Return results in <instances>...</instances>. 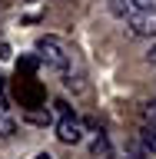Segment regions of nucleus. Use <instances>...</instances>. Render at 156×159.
Here are the masks:
<instances>
[{
  "label": "nucleus",
  "instance_id": "10",
  "mask_svg": "<svg viewBox=\"0 0 156 159\" xmlns=\"http://www.w3.org/2000/svg\"><path fill=\"white\" fill-rule=\"evenodd\" d=\"M136 10H156V0H130Z\"/></svg>",
  "mask_w": 156,
  "mask_h": 159
},
{
  "label": "nucleus",
  "instance_id": "13",
  "mask_svg": "<svg viewBox=\"0 0 156 159\" xmlns=\"http://www.w3.org/2000/svg\"><path fill=\"white\" fill-rule=\"evenodd\" d=\"M37 159H53V156H50V152H40V156H37Z\"/></svg>",
  "mask_w": 156,
  "mask_h": 159
},
{
  "label": "nucleus",
  "instance_id": "2",
  "mask_svg": "<svg viewBox=\"0 0 156 159\" xmlns=\"http://www.w3.org/2000/svg\"><path fill=\"white\" fill-rule=\"evenodd\" d=\"M126 23L136 37H156V10H136Z\"/></svg>",
  "mask_w": 156,
  "mask_h": 159
},
{
  "label": "nucleus",
  "instance_id": "7",
  "mask_svg": "<svg viewBox=\"0 0 156 159\" xmlns=\"http://www.w3.org/2000/svg\"><path fill=\"white\" fill-rule=\"evenodd\" d=\"M143 146L146 152H156V126H143Z\"/></svg>",
  "mask_w": 156,
  "mask_h": 159
},
{
  "label": "nucleus",
  "instance_id": "5",
  "mask_svg": "<svg viewBox=\"0 0 156 159\" xmlns=\"http://www.w3.org/2000/svg\"><path fill=\"white\" fill-rule=\"evenodd\" d=\"M139 119H143V126H156V99L139 106Z\"/></svg>",
  "mask_w": 156,
  "mask_h": 159
},
{
  "label": "nucleus",
  "instance_id": "8",
  "mask_svg": "<svg viewBox=\"0 0 156 159\" xmlns=\"http://www.w3.org/2000/svg\"><path fill=\"white\" fill-rule=\"evenodd\" d=\"M13 133H17V123H13L10 116H3V113H0V136L7 139V136H13Z\"/></svg>",
  "mask_w": 156,
  "mask_h": 159
},
{
  "label": "nucleus",
  "instance_id": "12",
  "mask_svg": "<svg viewBox=\"0 0 156 159\" xmlns=\"http://www.w3.org/2000/svg\"><path fill=\"white\" fill-rule=\"evenodd\" d=\"M146 60H149V66H153V70H156V47H153V50H149V57H146Z\"/></svg>",
  "mask_w": 156,
  "mask_h": 159
},
{
  "label": "nucleus",
  "instance_id": "9",
  "mask_svg": "<svg viewBox=\"0 0 156 159\" xmlns=\"http://www.w3.org/2000/svg\"><path fill=\"white\" fill-rule=\"evenodd\" d=\"M27 123H37V126H47V123H50V113H37V109H30V113H27Z\"/></svg>",
  "mask_w": 156,
  "mask_h": 159
},
{
  "label": "nucleus",
  "instance_id": "3",
  "mask_svg": "<svg viewBox=\"0 0 156 159\" xmlns=\"http://www.w3.org/2000/svg\"><path fill=\"white\" fill-rule=\"evenodd\" d=\"M57 136H60V143H80V139H83V123H80L77 116H60Z\"/></svg>",
  "mask_w": 156,
  "mask_h": 159
},
{
  "label": "nucleus",
  "instance_id": "4",
  "mask_svg": "<svg viewBox=\"0 0 156 159\" xmlns=\"http://www.w3.org/2000/svg\"><path fill=\"white\" fill-rule=\"evenodd\" d=\"M110 10H113L120 20H130L133 13H136V7H133L130 0H110Z\"/></svg>",
  "mask_w": 156,
  "mask_h": 159
},
{
  "label": "nucleus",
  "instance_id": "6",
  "mask_svg": "<svg viewBox=\"0 0 156 159\" xmlns=\"http://www.w3.org/2000/svg\"><path fill=\"white\" fill-rule=\"evenodd\" d=\"M90 149H93L97 156H110V139L103 136V133H97V136H93V143H90Z\"/></svg>",
  "mask_w": 156,
  "mask_h": 159
},
{
  "label": "nucleus",
  "instance_id": "11",
  "mask_svg": "<svg viewBox=\"0 0 156 159\" xmlns=\"http://www.w3.org/2000/svg\"><path fill=\"white\" fill-rule=\"evenodd\" d=\"M53 106H57V113H60V116H73V109H70L67 103H63V99H57V103H53Z\"/></svg>",
  "mask_w": 156,
  "mask_h": 159
},
{
  "label": "nucleus",
  "instance_id": "1",
  "mask_svg": "<svg viewBox=\"0 0 156 159\" xmlns=\"http://www.w3.org/2000/svg\"><path fill=\"white\" fill-rule=\"evenodd\" d=\"M37 57L43 60V63H50V66L63 70V73H67L70 63H73V53H70L57 37H40V40H37Z\"/></svg>",
  "mask_w": 156,
  "mask_h": 159
}]
</instances>
